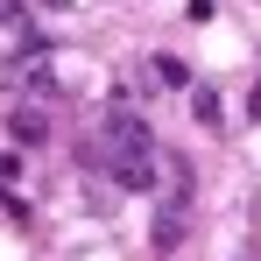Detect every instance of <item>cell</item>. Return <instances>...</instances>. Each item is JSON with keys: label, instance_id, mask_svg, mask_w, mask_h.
Here are the masks:
<instances>
[{"label": "cell", "instance_id": "3957f363", "mask_svg": "<svg viewBox=\"0 0 261 261\" xmlns=\"http://www.w3.org/2000/svg\"><path fill=\"white\" fill-rule=\"evenodd\" d=\"M7 134H14V148H43V141H49L43 106H14V113H7Z\"/></svg>", "mask_w": 261, "mask_h": 261}, {"label": "cell", "instance_id": "8992f818", "mask_svg": "<svg viewBox=\"0 0 261 261\" xmlns=\"http://www.w3.org/2000/svg\"><path fill=\"white\" fill-rule=\"evenodd\" d=\"M43 7H71V0H43Z\"/></svg>", "mask_w": 261, "mask_h": 261}, {"label": "cell", "instance_id": "5b68a950", "mask_svg": "<svg viewBox=\"0 0 261 261\" xmlns=\"http://www.w3.org/2000/svg\"><path fill=\"white\" fill-rule=\"evenodd\" d=\"M191 106H198V120H205V127H219V99L205 85H191Z\"/></svg>", "mask_w": 261, "mask_h": 261}, {"label": "cell", "instance_id": "277c9868", "mask_svg": "<svg viewBox=\"0 0 261 261\" xmlns=\"http://www.w3.org/2000/svg\"><path fill=\"white\" fill-rule=\"evenodd\" d=\"M155 78H163V85H191V71H184V57H155Z\"/></svg>", "mask_w": 261, "mask_h": 261}, {"label": "cell", "instance_id": "7a4b0ae2", "mask_svg": "<svg viewBox=\"0 0 261 261\" xmlns=\"http://www.w3.org/2000/svg\"><path fill=\"white\" fill-rule=\"evenodd\" d=\"M106 170L120 191H148L155 184V148H106Z\"/></svg>", "mask_w": 261, "mask_h": 261}, {"label": "cell", "instance_id": "6da1fadb", "mask_svg": "<svg viewBox=\"0 0 261 261\" xmlns=\"http://www.w3.org/2000/svg\"><path fill=\"white\" fill-rule=\"evenodd\" d=\"M184 233H191V170L176 176V191L155 205V226H148V247L155 254H176L184 247Z\"/></svg>", "mask_w": 261, "mask_h": 261}]
</instances>
